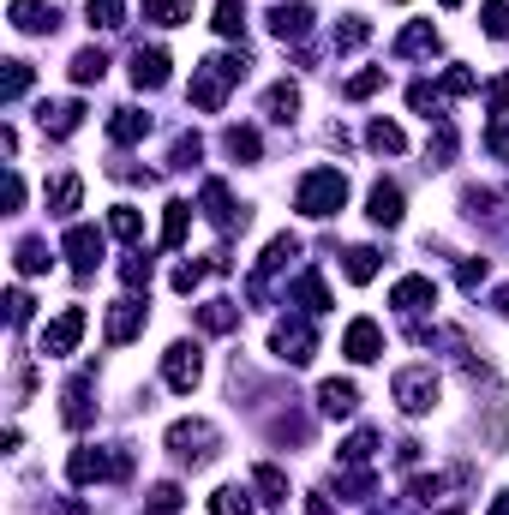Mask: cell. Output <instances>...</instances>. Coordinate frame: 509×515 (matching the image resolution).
I'll use <instances>...</instances> for the list:
<instances>
[{
    "mask_svg": "<svg viewBox=\"0 0 509 515\" xmlns=\"http://www.w3.org/2000/svg\"><path fill=\"white\" fill-rule=\"evenodd\" d=\"M168 450H174L180 468H210L216 450H222V432L210 420H174L168 426Z\"/></svg>",
    "mask_w": 509,
    "mask_h": 515,
    "instance_id": "obj_1",
    "label": "cell"
},
{
    "mask_svg": "<svg viewBox=\"0 0 509 515\" xmlns=\"http://www.w3.org/2000/svg\"><path fill=\"white\" fill-rule=\"evenodd\" d=\"M342 204H348V174L342 168H312L294 192V210H306V216H336Z\"/></svg>",
    "mask_w": 509,
    "mask_h": 515,
    "instance_id": "obj_2",
    "label": "cell"
},
{
    "mask_svg": "<svg viewBox=\"0 0 509 515\" xmlns=\"http://www.w3.org/2000/svg\"><path fill=\"white\" fill-rule=\"evenodd\" d=\"M390 396H396L402 414H432L438 408V372L432 366H408V372L390 378Z\"/></svg>",
    "mask_w": 509,
    "mask_h": 515,
    "instance_id": "obj_3",
    "label": "cell"
},
{
    "mask_svg": "<svg viewBox=\"0 0 509 515\" xmlns=\"http://www.w3.org/2000/svg\"><path fill=\"white\" fill-rule=\"evenodd\" d=\"M126 474H132V462L120 450L114 456L108 450H72V462H66V480L72 486H102V480H126Z\"/></svg>",
    "mask_w": 509,
    "mask_h": 515,
    "instance_id": "obj_4",
    "label": "cell"
},
{
    "mask_svg": "<svg viewBox=\"0 0 509 515\" xmlns=\"http://www.w3.org/2000/svg\"><path fill=\"white\" fill-rule=\"evenodd\" d=\"M270 348H276L282 366H312V354H318V330L300 324V318H288V324L270 330Z\"/></svg>",
    "mask_w": 509,
    "mask_h": 515,
    "instance_id": "obj_5",
    "label": "cell"
},
{
    "mask_svg": "<svg viewBox=\"0 0 509 515\" xmlns=\"http://www.w3.org/2000/svg\"><path fill=\"white\" fill-rule=\"evenodd\" d=\"M162 378H168V390H174V396H192V390H198V378H204V354H198L192 342H174V348L162 354Z\"/></svg>",
    "mask_w": 509,
    "mask_h": 515,
    "instance_id": "obj_6",
    "label": "cell"
},
{
    "mask_svg": "<svg viewBox=\"0 0 509 515\" xmlns=\"http://www.w3.org/2000/svg\"><path fill=\"white\" fill-rule=\"evenodd\" d=\"M198 210L210 216V228H216V234H234V228H246V210L234 204V192H228L222 180H204V192H198Z\"/></svg>",
    "mask_w": 509,
    "mask_h": 515,
    "instance_id": "obj_7",
    "label": "cell"
},
{
    "mask_svg": "<svg viewBox=\"0 0 509 515\" xmlns=\"http://www.w3.org/2000/svg\"><path fill=\"white\" fill-rule=\"evenodd\" d=\"M90 396H96V378H90V372H72V378H66V390H60V420H66L72 432H84V426H90V414H96V402H90Z\"/></svg>",
    "mask_w": 509,
    "mask_h": 515,
    "instance_id": "obj_8",
    "label": "cell"
},
{
    "mask_svg": "<svg viewBox=\"0 0 509 515\" xmlns=\"http://www.w3.org/2000/svg\"><path fill=\"white\" fill-rule=\"evenodd\" d=\"M144 324H150V312H144V300H138V294H126V300H114V306H108V342H114V348L138 342V336H144Z\"/></svg>",
    "mask_w": 509,
    "mask_h": 515,
    "instance_id": "obj_9",
    "label": "cell"
},
{
    "mask_svg": "<svg viewBox=\"0 0 509 515\" xmlns=\"http://www.w3.org/2000/svg\"><path fill=\"white\" fill-rule=\"evenodd\" d=\"M270 36L276 42H306L312 36V6L306 0H276L270 6Z\"/></svg>",
    "mask_w": 509,
    "mask_h": 515,
    "instance_id": "obj_10",
    "label": "cell"
},
{
    "mask_svg": "<svg viewBox=\"0 0 509 515\" xmlns=\"http://www.w3.org/2000/svg\"><path fill=\"white\" fill-rule=\"evenodd\" d=\"M66 258H72L78 276H96V264H102V234H96L90 222H72V228H66Z\"/></svg>",
    "mask_w": 509,
    "mask_h": 515,
    "instance_id": "obj_11",
    "label": "cell"
},
{
    "mask_svg": "<svg viewBox=\"0 0 509 515\" xmlns=\"http://www.w3.org/2000/svg\"><path fill=\"white\" fill-rule=\"evenodd\" d=\"M288 258H300V234H276V240L264 246V258H258V276H252V300H264V282H270L276 270H288Z\"/></svg>",
    "mask_w": 509,
    "mask_h": 515,
    "instance_id": "obj_12",
    "label": "cell"
},
{
    "mask_svg": "<svg viewBox=\"0 0 509 515\" xmlns=\"http://www.w3.org/2000/svg\"><path fill=\"white\" fill-rule=\"evenodd\" d=\"M84 324H90V318H84V306H66V312L42 330V354H72V348H78V336H84Z\"/></svg>",
    "mask_w": 509,
    "mask_h": 515,
    "instance_id": "obj_13",
    "label": "cell"
},
{
    "mask_svg": "<svg viewBox=\"0 0 509 515\" xmlns=\"http://www.w3.org/2000/svg\"><path fill=\"white\" fill-rule=\"evenodd\" d=\"M342 354H348L354 366H372V360L384 354V330H378L372 318H354V324H348V336H342Z\"/></svg>",
    "mask_w": 509,
    "mask_h": 515,
    "instance_id": "obj_14",
    "label": "cell"
},
{
    "mask_svg": "<svg viewBox=\"0 0 509 515\" xmlns=\"http://www.w3.org/2000/svg\"><path fill=\"white\" fill-rule=\"evenodd\" d=\"M222 102H228V78H222V72H216L210 60H204V66L192 72V108H204V114H216Z\"/></svg>",
    "mask_w": 509,
    "mask_h": 515,
    "instance_id": "obj_15",
    "label": "cell"
},
{
    "mask_svg": "<svg viewBox=\"0 0 509 515\" xmlns=\"http://www.w3.org/2000/svg\"><path fill=\"white\" fill-rule=\"evenodd\" d=\"M366 216H372L378 228H402V186H396V180H378L372 198H366Z\"/></svg>",
    "mask_w": 509,
    "mask_h": 515,
    "instance_id": "obj_16",
    "label": "cell"
},
{
    "mask_svg": "<svg viewBox=\"0 0 509 515\" xmlns=\"http://www.w3.org/2000/svg\"><path fill=\"white\" fill-rule=\"evenodd\" d=\"M390 306H402L408 318H420L426 306H438V288H432V276H402V282H396V294H390Z\"/></svg>",
    "mask_w": 509,
    "mask_h": 515,
    "instance_id": "obj_17",
    "label": "cell"
},
{
    "mask_svg": "<svg viewBox=\"0 0 509 515\" xmlns=\"http://www.w3.org/2000/svg\"><path fill=\"white\" fill-rule=\"evenodd\" d=\"M360 408V390L348 384V378H330V384H318V414L324 420H348Z\"/></svg>",
    "mask_w": 509,
    "mask_h": 515,
    "instance_id": "obj_18",
    "label": "cell"
},
{
    "mask_svg": "<svg viewBox=\"0 0 509 515\" xmlns=\"http://www.w3.org/2000/svg\"><path fill=\"white\" fill-rule=\"evenodd\" d=\"M36 120H42V132H48V138H72V132L84 126V102H42V114H36Z\"/></svg>",
    "mask_w": 509,
    "mask_h": 515,
    "instance_id": "obj_19",
    "label": "cell"
},
{
    "mask_svg": "<svg viewBox=\"0 0 509 515\" xmlns=\"http://www.w3.org/2000/svg\"><path fill=\"white\" fill-rule=\"evenodd\" d=\"M54 24H60L54 6H42V0H12V30H24V36H48Z\"/></svg>",
    "mask_w": 509,
    "mask_h": 515,
    "instance_id": "obj_20",
    "label": "cell"
},
{
    "mask_svg": "<svg viewBox=\"0 0 509 515\" xmlns=\"http://www.w3.org/2000/svg\"><path fill=\"white\" fill-rule=\"evenodd\" d=\"M132 84L138 90H162L168 84V54L162 48H138L132 54Z\"/></svg>",
    "mask_w": 509,
    "mask_h": 515,
    "instance_id": "obj_21",
    "label": "cell"
},
{
    "mask_svg": "<svg viewBox=\"0 0 509 515\" xmlns=\"http://www.w3.org/2000/svg\"><path fill=\"white\" fill-rule=\"evenodd\" d=\"M198 330H204V336L240 330V306H234V300H204V306H198Z\"/></svg>",
    "mask_w": 509,
    "mask_h": 515,
    "instance_id": "obj_22",
    "label": "cell"
},
{
    "mask_svg": "<svg viewBox=\"0 0 509 515\" xmlns=\"http://www.w3.org/2000/svg\"><path fill=\"white\" fill-rule=\"evenodd\" d=\"M264 114H270L276 126H288V120L300 114V84H288V78L270 84V90H264Z\"/></svg>",
    "mask_w": 509,
    "mask_h": 515,
    "instance_id": "obj_23",
    "label": "cell"
},
{
    "mask_svg": "<svg viewBox=\"0 0 509 515\" xmlns=\"http://www.w3.org/2000/svg\"><path fill=\"white\" fill-rule=\"evenodd\" d=\"M288 300H294L300 312H312V318H318V312H330V288H324V276H318V270H306V276L294 282V294H288Z\"/></svg>",
    "mask_w": 509,
    "mask_h": 515,
    "instance_id": "obj_24",
    "label": "cell"
},
{
    "mask_svg": "<svg viewBox=\"0 0 509 515\" xmlns=\"http://www.w3.org/2000/svg\"><path fill=\"white\" fill-rule=\"evenodd\" d=\"M438 48H444V42H438L432 24H408V30L396 36V54H402V60H414V54H438Z\"/></svg>",
    "mask_w": 509,
    "mask_h": 515,
    "instance_id": "obj_25",
    "label": "cell"
},
{
    "mask_svg": "<svg viewBox=\"0 0 509 515\" xmlns=\"http://www.w3.org/2000/svg\"><path fill=\"white\" fill-rule=\"evenodd\" d=\"M150 132V114H138V108H114V120H108V138L114 144H138Z\"/></svg>",
    "mask_w": 509,
    "mask_h": 515,
    "instance_id": "obj_26",
    "label": "cell"
},
{
    "mask_svg": "<svg viewBox=\"0 0 509 515\" xmlns=\"http://www.w3.org/2000/svg\"><path fill=\"white\" fill-rule=\"evenodd\" d=\"M78 204H84V180H78V174H60V180L48 186V210H54V216H72Z\"/></svg>",
    "mask_w": 509,
    "mask_h": 515,
    "instance_id": "obj_27",
    "label": "cell"
},
{
    "mask_svg": "<svg viewBox=\"0 0 509 515\" xmlns=\"http://www.w3.org/2000/svg\"><path fill=\"white\" fill-rule=\"evenodd\" d=\"M186 228H192V204H186V198H174V204H168V216H162V246H168V252H180V246H186Z\"/></svg>",
    "mask_w": 509,
    "mask_h": 515,
    "instance_id": "obj_28",
    "label": "cell"
},
{
    "mask_svg": "<svg viewBox=\"0 0 509 515\" xmlns=\"http://www.w3.org/2000/svg\"><path fill=\"white\" fill-rule=\"evenodd\" d=\"M366 144H372L378 156H402V150H408V138H402L396 120H372V126H366Z\"/></svg>",
    "mask_w": 509,
    "mask_h": 515,
    "instance_id": "obj_29",
    "label": "cell"
},
{
    "mask_svg": "<svg viewBox=\"0 0 509 515\" xmlns=\"http://www.w3.org/2000/svg\"><path fill=\"white\" fill-rule=\"evenodd\" d=\"M450 156H456V126L438 120L432 138H426V168H450Z\"/></svg>",
    "mask_w": 509,
    "mask_h": 515,
    "instance_id": "obj_30",
    "label": "cell"
},
{
    "mask_svg": "<svg viewBox=\"0 0 509 515\" xmlns=\"http://www.w3.org/2000/svg\"><path fill=\"white\" fill-rule=\"evenodd\" d=\"M102 72H108V54L102 48H78L72 54V84H102Z\"/></svg>",
    "mask_w": 509,
    "mask_h": 515,
    "instance_id": "obj_31",
    "label": "cell"
},
{
    "mask_svg": "<svg viewBox=\"0 0 509 515\" xmlns=\"http://www.w3.org/2000/svg\"><path fill=\"white\" fill-rule=\"evenodd\" d=\"M12 270H18V276H42V270H48V246H42V240H18V246H12Z\"/></svg>",
    "mask_w": 509,
    "mask_h": 515,
    "instance_id": "obj_32",
    "label": "cell"
},
{
    "mask_svg": "<svg viewBox=\"0 0 509 515\" xmlns=\"http://www.w3.org/2000/svg\"><path fill=\"white\" fill-rule=\"evenodd\" d=\"M252 486L264 492V504H288V474H282V468L258 462V468H252Z\"/></svg>",
    "mask_w": 509,
    "mask_h": 515,
    "instance_id": "obj_33",
    "label": "cell"
},
{
    "mask_svg": "<svg viewBox=\"0 0 509 515\" xmlns=\"http://www.w3.org/2000/svg\"><path fill=\"white\" fill-rule=\"evenodd\" d=\"M210 515H252V492L246 486H216L210 492Z\"/></svg>",
    "mask_w": 509,
    "mask_h": 515,
    "instance_id": "obj_34",
    "label": "cell"
},
{
    "mask_svg": "<svg viewBox=\"0 0 509 515\" xmlns=\"http://www.w3.org/2000/svg\"><path fill=\"white\" fill-rule=\"evenodd\" d=\"M222 144H228V156H240V162H258V156H264V138H258L252 126H228Z\"/></svg>",
    "mask_w": 509,
    "mask_h": 515,
    "instance_id": "obj_35",
    "label": "cell"
},
{
    "mask_svg": "<svg viewBox=\"0 0 509 515\" xmlns=\"http://www.w3.org/2000/svg\"><path fill=\"white\" fill-rule=\"evenodd\" d=\"M108 234H114V240H144V216H138L132 204H114V210H108Z\"/></svg>",
    "mask_w": 509,
    "mask_h": 515,
    "instance_id": "obj_36",
    "label": "cell"
},
{
    "mask_svg": "<svg viewBox=\"0 0 509 515\" xmlns=\"http://www.w3.org/2000/svg\"><path fill=\"white\" fill-rule=\"evenodd\" d=\"M378 258H384L378 246H348V264H342L348 282H372V276H378Z\"/></svg>",
    "mask_w": 509,
    "mask_h": 515,
    "instance_id": "obj_37",
    "label": "cell"
},
{
    "mask_svg": "<svg viewBox=\"0 0 509 515\" xmlns=\"http://www.w3.org/2000/svg\"><path fill=\"white\" fill-rule=\"evenodd\" d=\"M372 450H378V432H354V438L336 450V462H342V468H366V462H372Z\"/></svg>",
    "mask_w": 509,
    "mask_h": 515,
    "instance_id": "obj_38",
    "label": "cell"
},
{
    "mask_svg": "<svg viewBox=\"0 0 509 515\" xmlns=\"http://www.w3.org/2000/svg\"><path fill=\"white\" fill-rule=\"evenodd\" d=\"M216 36H246V0H216Z\"/></svg>",
    "mask_w": 509,
    "mask_h": 515,
    "instance_id": "obj_39",
    "label": "cell"
},
{
    "mask_svg": "<svg viewBox=\"0 0 509 515\" xmlns=\"http://www.w3.org/2000/svg\"><path fill=\"white\" fill-rule=\"evenodd\" d=\"M180 504H186V492H180L174 480L150 486V498H144V510H150V515H180Z\"/></svg>",
    "mask_w": 509,
    "mask_h": 515,
    "instance_id": "obj_40",
    "label": "cell"
},
{
    "mask_svg": "<svg viewBox=\"0 0 509 515\" xmlns=\"http://www.w3.org/2000/svg\"><path fill=\"white\" fill-rule=\"evenodd\" d=\"M408 102H414V114H426V120H444V90H432L426 78H420V84H408Z\"/></svg>",
    "mask_w": 509,
    "mask_h": 515,
    "instance_id": "obj_41",
    "label": "cell"
},
{
    "mask_svg": "<svg viewBox=\"0 0 509 515\" xmlns=\"http://www.w3.org/2000/svg\"><path fill=\"white\" fill-rule=\"evenodd\" d=\"M144 18L150 24H186L192 18V0H144Z\"/></svg>",
    "mask_w": 509,
    "mask_h": 515,
    "instance_id": "obj_42",
    "label": "cell"
},
{
    "mask_svg": "<svg viewBox=\"0 0 509 515\" xmlns=\"http://www.w3.org/2000/svg\"><path fill=\"white\" fill-rule=\"evenodd\" d=\"M366 36H372V24H366V18H342V24H336V36H330V42H336V48H342V54H354V48H366Z\"/></svg>",
    "mask_w": 509,
    "mask_h": 515,
    "instance_id": "obj_43",
    "label": "cell"
},
{
    "mask_svg": "<svg viewBox=\"0 0 509 515\" xmlns=\"http://www.w3.org/2000/svg\"><path fill=\"white\" fill-rule=\"evenodd\" d=\"M30 90V60H6V78H0V102H18Z\"/></svg>",
    "mask_w": 509,
    "mask_h": 515,
    "instance_id": "obj_44",
    "label": "cell"
},
{
    "mask_svg": "<svg viewBox=\"0 0 509 515\" xmlns=\"http://www.w3.org/2000/svg\"><path fill=\"white\" fill-rule=\"evenodd\" d=\"M84 18H90L96 30H120V24H126V6H120V0H90Z\"/></svg>",
    "mask_w": 509,
    "mask_h": 515,
    "instance_id": "obj_45",
    "label": "cell"
},
{
    "mask_svg": "<svg viewBox=\"0 0 509 515\" xmlns=\"http://www.w3.org/2000/svg\"><path fill=\"white\" fill-rule=\"evenodd\" d=\"M378 90H384V66H366V72L348 78V102H366V96H378Z\"/></svg>",
    "mask_w": 509,
    "mask_h": 515,
    "instance_id": "obj_46",
    "label": "cell"
},
{
    "mask_svg": "<svg viewBox=\"0 0 509 515\" xmlns=\"http://www.w3.org/2000/svg\"><path fill=\"white\" fill-rule=\"evenodd\" d=\"M204 276H210V258H186V264L174 270V294H192Z\"/></svg>",
    "mask_w": 509,
    "mask_h": 515,
    "instance_id": "obj_47",
    "label": "cell"
},
{
    "mask_svg": "<svg viewBox=\"0 0 509 515\" xmlns=\"http://www.w3.org/2000/svg\"><path fill=\"white\" fill-rule=\"evenodd\" d=\"M336 492L360 504V498H372V474H366V468H342V480H336Z\"/></svg>",
    "mask_w": 509,
    "mask_h": 515,
    "instance_id": "obj_48",
    "label": "cell"
},
{
    "mask_svg": "<svg viewBox=\"0 0 509 515\" xmlns=\"http://www.w3.org/2000/svg\"><path fill=\"white\" fill-rule=\"evenodd\" d=\"M210 66H216V72H222V78H228V84H240V78H246V72H252V54H246V48H240V54H216V60H210Z\"/></svg>",
    "mask_w": 509,
    "mask_h": 515,
    "instance_id": "obj_49",
    "label": "cell"
},
{
    "mask_svg": "<svg viewBox=\"0 0 509 515\" xmlns=\"http://www.w3.org/2000/svg\"><path fill=\"white\" fill-rule=\"evenodd\" d=\"M438 90H444V96H474V90H480V78H474V72H468V66H450V72H444V84H438Z\"/></svg>",
    "mask_w": 509,
    "mask_h": 515,
    "instance_id": "obj_50",
    "label": "cell"
},
{
    "mask_svg": "<svg viewBox=\"0 0 509 515\" xmlns=\"http://www.w3.org/2000/svg\"><path fill=\"white\" fill-rule=\"evenodd\" d=\"M120 282H126L132 294H138V288H150V258H144V252H132V258L120 264Z\"/></svg>",
    "mask_w": 509,
    "mask_h": 515,
    "instance_id": "obj_51",
    "label": "cell"
},
{
    "mask_svg": "<svg viewBox=\"0 0 509 515\" xmlns=\"http://www.w3.org/2000/svg\"><path fill=\"white\" fill-rule=\"evenodd\" d=\"M30 312H36V300H30L24 288H12V294H6V324H12V330H24V324H30Z\"/></svg>",
    "mask_w": 509,
    "mask_h": 515,
    "instance_id": "obj_52",
    "label": "cell"
},
{
    "mask_svg": "<svg viewBox=\"0 0 509 515\" xmlns=\"http://www.w3.org/2000/svg\"><path fill=\"white\" fill-rule=\"evenodd\" d=\"M480 24H486V36H509V0H486Z\"/></svg>",
    "mask_w": 509,
    "mask_h": 515,
    "instance_id": "obj_53",
    "label": "cell"
},
{
    "mask_svg": "<svg viewBox=\"0 0 509 515\" xmlns=\"http://www.w3.org/2000/svg\"><path fill=\"white\" fill-rule=\"evenodd\" d=\"M198 156H204V138H198V132H180V138H174V168H192Z\"/></svg>",
    "mask_w": 509,
    "mask_h": 515,
    "instance_id": "obj_54",
    "label": "cell"
},
{
    "mask_svg": "<svg viewBox=\"0 0 509 515\" xmlns=\"http://www.w3.org/2000/svg\"><path fill=\"white\" fill-rule=\"evenodd\" d=\"M462 210H468V216H492V210H498V192H480V186H468V192H462Z\"/></svg>",
    "mask_w": 509,
    "mask_h": 515,
    "instance_id": "obj_55",
    "label": "cell"
},
{
    "mask_svg": "<svg viewBox=\"0 0 509 515\" xmlns=\"http://www.w3.org/2000/svg\"><path fill=\"white\" fill-rule=\"evenodd\" d=\"M456 282H462V288L474 294V288L486 282V258H462V264H456Z\"/></svg>",
    "mask_w": 509,
    "mask_h": 515,
    "instance_id": "obj_56",
    "label": "cell"
},
{
    "mask_svg": "<svg viewBox=\"0 0 509 515\" xmlns=\"http://www.w3.org/2000/svg\"><path fill=\"white\" fill-rule=\"evenodd\" d=\"M408 498H414V504H432V498H444V480H438V474H432V480H414Z\"/></svg>",
    "mask_w": 509,
    "mask_h": 515,
    "instance_id": "obj_57",
    "label": "cell"
},
{
    "mask_svg": "<svg viewBox=\"0 0 509 515\" xmlns=\"http://www.w3.org/2000/svg\"><path fill=\"white\" fill-rule=\"evenodd\" d=\"M486 108H492V114H509V78H492V84H486Z\"/></svg>",
    "mask_w": 509,
    "mask_h": 515,
    "instance_id": "obj_58",
    "label": "cell"
},
{
    "mask_svg": "<svg viewBox=\"0 0 509 515\" xmlns=\"http://www.w3.org/2000/svg\"><path fill=\"white\" fill-rule=\"evenodd\" d=\"M486 150H492V156H504V162H509V126H504V120H498V126L486 132Z\"/></svg>",
    "mask_w": 509,
    "mask_h": 515,
    "instance_id": "obj_59",
    "label": "cell"
},
{
    "mask_svg": "<svg viewBox=\"0 0 509 515\" xmlns=\"http://www.w3.org/2000/svg\"><path fill=\"white\" fill-rule=\"evenodd\" d=\"M24 204V180L18 174H6V210H18Z\"/></svg>",
    "mask_w": 509,
    "mask_h": 515,
    "instance_id": "obj_60",
    "label": "cell"
},
{
    "mask_svg": "<svg viewBox=\"0 0 509 515\" xmlns=\"http://www.w3.org/2000/svg\"><path fill=\"white\" fill-rule=\"evenodd\" d=\"M492 515H509V492H498V498H492Z\"/></svg>",
    "mask_w": 509,
    "mask_h": 515,
    "instance_id": "obj_61",
    "label": "cell"
},
{
    "mask_svg": "<svg viewBox=\"0 0 509 515\" xmlns=\"http://www.w3.org/2000/svg\"><path fill=\"white\" fill-rule=\"evenodd\" d=\"M498 312H504V318H509V282H504V288H498Z\"/></svg>",
    "mask_w": 509,
    "mask_h": 515,
    "instance_id": "obj_62",
    "label": "cell"
},
{
    "mask_svg": "<svg viewBox=\"0 0 509 515\" xmlns=\"http://www.w3.org/2000/svg\"><path fill=\"white\" fill-rule=\"evenodd\" d=\"M444 6H462V0H444Z\"/></svg>",
    "mask_w": 509,
    "mask_h": 515,
    "instance_id": "obj_63",
    "label": "cell"
},
{
    "mask_svg": "<svg viewBox=\"0 0 509 515\" xmlns=\"http://www.w3.org/2000/svg\"><path fill=\"white\" fill-rule=\"evenodd\" d=\"M444 515H462V510H444Z\"/></svg>",
    "mask_w": 509,
    "mask_h": 515,
    "instance_id": "obj_64",
    "label": "cell"
}]
</instances>
